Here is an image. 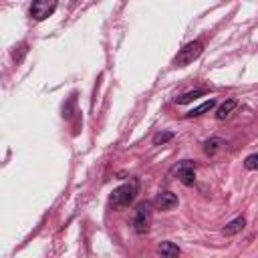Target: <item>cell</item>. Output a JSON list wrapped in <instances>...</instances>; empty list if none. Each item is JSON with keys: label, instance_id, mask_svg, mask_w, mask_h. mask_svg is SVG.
<instances>
[{"label": "cell", "instance_id": "cell-12", "mask_svg": "<svg viewBox=\"0 0 258 258\" xmlns=\"http://www.w3.org/2000/svg\"><path fill=\"white\" fill-rule=\"evenodd\" d=\"M224 141L220 139V137H212V139H206L204 141V153L206 155H214L218 149H220V145H222Z\"/></svg>", "mask_w": 258, "mask_h": 258}, {"label": "cell", "instance_id": "cell-3", "mask_svg": "<svg viewBox=\"0 0 258 258\" xmlns=\"http://www.w3.org/2000/svg\"><path fill=\"white\" fill-rule=\"evenodd\" d=\"M149 224H151V210H149V204L143 202L137 206L135 210V218H133V230L137 234H145L149 232Z\"/></svg>", "mask_w": 258, "mask_h": 258}, {"label": "cell", "instance_id": "cell-14", "mask_svg": "<svg viewBox=\"0 0 258 258\" xmlns=\"http://www.w3.org/2000/svg\"><path fill=\"white\" fill-rule=\"evenodd\" d=\"M244 167L246 169H258V153H252L244 159Z\"/></svg>", "mask_w": 258, "mask_h": 258}, {"label": "cell", "instance_id": "cell-13", "mask_svg": "<svg viewBox=\"0 0 258 258\" xmlns=\"http://www.w3.org/2000/svg\"><path fill=\"white\" fill-rule=\"evenodd\" d=\"M173 137V133L171 131H161V133H155V137H153V145H163L165 141H169Z\"/></svg>", "mask_w": 258, "mask_h": 258}, {"label": "cell", "instance_id": "cell-5", "mask_svg": "<svg viewBox=\"0 0 258 258\" xmlns=\"http://www.w3.org/2000/svg\"><path fill=\"white\" fill-rule=\"evenodd\" d=\"M175 173H177V179L183 185H194V181H196V167H194L191 161H181L175 167Z\"/></svg>", "mask_w": 258, "mask_h": 258}, {"label": "cell", "instance_id": "cell-8", "mask_svg": "<svg viewBox=\"0 0 258 258\" xmlns=\"http://www.w3.org/2000/svg\"><path fill=\"white\" fill-rule=\"evenodd\" d=\"M236 105H238L236 99H228V101H224V103L218 107V111H216V119H218V121H224V119L236 109Z\"/></svg>", "mask_w": 258, "mask_h": 258}, {"label": "cell", "instance_id": "cell-10", "mask_svg": "<svg viewBox=\"0 0 258 258\" xmlns=\"http://www.w3.org/2000/svg\"><path fill=\"white\" fill-rule=\"evenodd\" d=\"M157 250H159V254L165 256V258H173V256L179 254V246H175L173 242H161V244L157 246Z\"/></svg>", "mask_w": 258, "mask_h": 258}, {"label": "cell", "instance_id": "cell-7", "mask_svg": "<svg viewBox=\"0 0 258 258\" xmlns=\"http://www.w3.org/2000/svg\"><path fill=\"white\" fill-rule=\"evenodd\" d=\"M216 107V99H208V101H204L202 105H198V107H194L191 111H187L185 113V117L189 119V117H200V115H204V113H208V111H212Z\"/></svg>", "mask_w": 258, "mask_h": 258}, {"label": "cell", "instance_id": "cell-1", "mask_svg": "<svg viewBox=\"0 0 258 258\" xmlns=\"http://www.w3.org/2000/svg\"><path fill=\"white\" fill-rule=\"evenodd\" d=\"M135 196H137V179H131V181H127V183H123V185H119L111 191L109 204H111V208L121 210V208L131 206Z\"/></svg>", "mask_w": 258, "mask_h": 258}, {"label": "cell", "instance_id": "cell-2", "mask_svg": "<svg viewBox=\"0 0 258 258\" xmlns=\"http://www.w3.org/2000/svg\"><path fill=\"white\" fill-rule=\"evenodd\" d=\"M202 50H204V42L202 40H191V42H187L183 48H179V52H177V56H175V64L177 67H185V64H189V62H194L200 54H202Z\"/></svg>", "mask_w": 258, "mask_h": 258}, {"label": "cell", "instance_id": "cell-9", "mask_svg": "<svg viewBox=\"0 0 258 258\" xmlns=\"http://www.w3.org/2000/svg\"><path fill=\"white\" fill-rule=\"evenodd\" d=\"M244 226H246V220H244L242 216H238L236 220H232V222L226 224V228H224V236H234V234L242 232Z\"/></svg>", "mask_w": 258, "mask_h": 258}, {"label": "cell", "instance_id": "cell-6", "mask_svg": "<svg viewBox=\"0 0 258 258\" xmlns=\"http://www.w3.org/2000/svg\"><path fill=\"white\" fill-rule=\"evenodd\" d=\"M155 206H157L159 210H163V212L173 210V208L177 206V196L171 194V191H161V194H157V198H155Z\"/></svg>", "mask_w": 258, "mask_h": 258}, {"label": "cell", "instance_id": "cell-11", "mask_svg": "<svg viewBox=\"0 0 258 258\" xmlns=\"http://www.w3.org/2000/svg\"><path fill=\"white\" fill-rule=\"evenodd\" d=\"M204 95H206V91H204V89L187 91V93H183L181 97H177V99H175V103H177V105H185V103H189V101H194V99H198V97H204Z\"/></svg>", "mask_w": 258, "mask_h": 258}, {"label": "cell", "instance_id": "cell-4", "mask_svg": "<svg viewBox=\"0 0 258 258\" xmlns=\"http://www.w3.org/2000/svg\"><path fill=\"white\" fill-rule=\"evenodd\" d=\"M56 10V0H32L30 4V16L34 20H44Z\"/></svg>", "mask_w": 258, "mask_h": 258}]
</instances>
